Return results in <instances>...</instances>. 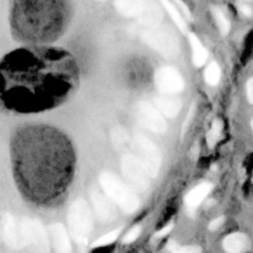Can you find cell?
Listing matches in <instances>:
<instances>
[{"instance_id": "cell-1", "label": "cell", "mask_w": 253, "mask_h": 253, "mask_svg": "<svg viewBox=\"0 0 253 253\" xmlns=\"http://www.w3.org/2000/svg\"><path fill=\"white\" fill-rule=\"evenodd\" d=\"M73 54L56 47H24L0 61V101L21 114L52 110L79 85Z\"/></svg>"}, {"instance_id": "cell-2", "label": "cell", "mask_w": 253, "mask_h": 253, "mask_svg": "<svg viewBox=\"0 0 253 253\" xmlns=\"http://www.w3.org/2000/svg\"><path fill=\"white\" fill-rule=\"evenodd\" d=\"M17 189L36 205H51L68 190L76 170V152L58 128L29 125L15 131L10 143Z\"/></svg>"}, {"instance_id": "cell-3", "label": "cell", "mask_w": 253, "mask_h": 253, "mask_svg": "<svg viewBox=\"0 0 253 253\" xmlns=\"http://www.w3.org/2000/svg\"><path fill=\"white\" fill-rule=\"evenodd\" d=\"M66 24L61 0H17L12 14V30L20 41L47 43L56 40Z\"/></svg>"}, {"instance_id": "cell-4", "label": "cell", "mask_w": 253, "mask_h": 253, "mask_svg": "<svg viewBox=\"0 0 253 253\" xmlns=\"http://www.w3.org/2000/svg\"><path fill=\"white\" fill-rule=\"evenodd\" d=\"M115 7L126 17H136L143 27L160 26L163 20L162 7L155 0H116Z\"/></svg>"}, {"instance_id": "cell-5", "label": "cell", "mask_w": 253, "mask_h": 253, "mask_svg": "<svg viewBox=\"0 0 253 253\" xmlns=\"http://www.w3.org/2000/svg\"><path fill=\"white\" fill-rule=\"evenodd\" d=\"M101 189L104 194L111 200L115 205H118L124 212L131 214L136 211L140 207V200L136 197L135 192L128 185H126L123 180L119 179L116 175L111 173L104 172L99 178Z\"/></svg>"}, {"instance_id": "cell-6", "label": "cell", "mask_w": 253, "mask_h": 253, "mask_svg": "<svg viewBox=\"0 0 253 253\" xmlns=\"http://www.w3.org/2000/svg\"><path fill=\"white\" fill-rule=\"evenodd\" d=\"M126 151H128L126 155L133 156L150 177H157L161 169V153L152 141L142 133H135L128 140Z\"/></svg>"}, {"instance_id": "cell-7", "label": "cell", "mask_w": 253, "mask_h": 253, "mask_svg": "<svg viewBox=\"0 0 253 253\" xmlns=\"http://www.w3.org/2000/svg\"><path fill=\"white\" fill-rule=\"evenodd\" d=\"M68 225L74 241L79 245H85L93 230V212L84 199H77L72 203L68 212Z\"/></svg>"}, {"instance_id": "cell-8", "label": "cell", "mask_w": 253, "mask_h": 253, "mask_svg": "<svg viewBox=\"0 0 253 253\" xmlns=\"http://www.w3.org/2000/svg\"><path fill=\"white\" fill-rule=\"evenodd\" d=\"M141 39L166 58H174L179 53V40L174 32L168 29H162L160 26L143 27Z\"/></svg>"}, {"instance_id": "cell-9", "label": "cell", "mask_w": 253, "mask_h": 253, "mask_svg": "<svg viewBox=\"0 0 253 253\" xmlns=\"http://www.w3.org/2000/svg\"><path fill=\"white\" fill-rule=\"evenodd\" d=\"M21 234L24 246L31 253H48L49 240L48 234L43 225L35 219H26L21 222Z\"/></svg>"}, {"instance_id": "cell-10", "label": "cell", "mask_w": 253, "mask_h": 253, "mask_svg": "<svg viewBox=\"0 0 253 253\" xmlns=\"http://www.w3.org/2000/svg\"><path fill=\"white\" fill-rule=\"evenodd\" d=\"M121 170L132 190L145 192L150 187V175L142 166L131 155H124L121 160Z\"/></svg>"}, {"instance_id": "cell-11", "label": "cell", "mask_w": 253, "mask_h": 253, "mask_svg": "<svg viewBox=\"0 0 253 253\" xmlns=\"http://www.w3.org/2000/svg\"><path fill=\"white\" fill-rule=\"evenodd\" d=\"M136 119L138 124L146 130L155 133H163L167 131V121L160 111L147 101H140L135 108Z\"/></svg>"}, {"instance_id": "cell-12", "label": "cell", "mask_w": 253, "mask_h": 253, "mask_svg": "<svg viewBox=\"0 0 253 253\" xmlns=\"http://www.w3.org/2000/svg\"><path fill=\"white\" fill-rule=\"evenodd\" d=\"M155 83L163 94H177L184 89V79L173 67H161L155 76Z\"/></svg>"}, {"instance_id": "cell-13", "label": "cell", "mask_w": 253, "mask_h": 253, "mask_svg": "<svg viewBox=\"0 0 253 253\" xmlns=\"http://www.w3.org/2000/svg\"><path fill=\"white\" fill-rule=\"evenodd\" d=\"M89 197H90L91 205H93V211L99 221L111 222L116 219L115 204L103 192L93 188L90 189Z\"/></svg>"}, {"instance_id": "cell-14", "label": "cell", "mask_w": 253, "mask_h": 253, "mask_svg": "<svg viewBox=\"0 0 253 253\" xmlns=\"http://www.w3.org/2000/svg\"><path fill=\"white\" fill-rule=\"evenodd\" d=\"M2 236L10 249L20 250L24 246L21 226L17 225V222L10 214H5L2 216Z\"/></svg>"}, {"instance_id": "cell-15", "label": "cell", "mask_w": 253, "mask_h": 253, "mask_svg": "<svg viewBox=\"0 0 253 253\" xmlns=\"http://www.w3.org/2000/svg\"><path fill=\"white\" fill-rule=\"evenodd\" d=\"M49 246L57 253H72V245L66 227L62 224H52L48 227Z\"/></svg>"}, {"instance_id": "cell-16", "label": "cell", "mask_w": 253, "mask_h": 253, "mask_svg": "<svg viewBox=\"0 0 253 253\" xmlns=\"http://www.w3.org/2000/svg\"><path fill=\"white\" fill-rule=\"evenodd\" d=\"M155 108L160 111L163 118H177L178 114L182 110V103L178 99H170L161 96L155 100Z\"/></svg>"}, {"instance_id": "cell-17", "label": "cell", "mask_w": 253, "mask_h": 253, "mask_svg": "<svg viewBox=\"0 0 253 253\" xmlns=\"http://www.w3.org/2000/svg\"><path fill=\"white\" fill-rule=\"evenodd\" d=\"M211 189L212 185L210 183H204V184H199L198 187H195L185 197V204H187V207L192 210L197 209L204 202L205 198L209 195Z\"/></svg>"}, {"instance_id": "cell-18", "label": "cell", "mask_w": 253, "mask_h": 253, "mask_svg": "<svg viewBox=\"0 0 253 253\" xmlns=\"http://www.w3.org/2000/svg\"><path fill=\"white\" fill-rule=\"evenodd\" d=\"M224 250L227 253H242L249 247V239L244 234H231L222 242Z\"/></svg>"}, {"instance_id": "cell-19", "label": "cell", "mask_w": 253, "mask_h": 253, "mask_svg": "<svg viewBox=\"0 0 253 253\" xmlns=\"http://www.w3.org/2000/svg\"><path fill=\"white\" fill-rule=\"evenodd\" d=\"M189 42L190 46H192L193 62H194V64L197 67L204 66L208 58V51L205 49V47L203 46L202 42L199 41V39L194 34L189 35Z\"/></svg>"}, {"instance_id": "cell-20", "label": "cell", "mask_w": 253, "mask_h": 253, "mask_svg": "<svg viewBox=\"0 0 253 253\" xmlns=\"http://www.w3.org/2000/svg\"><path fill=\"white\" fill-rule=\"evenodd\" d=\"M160 1L161 4H162V6L166 9V11H167L168 14H169V16L172 17V20L174 21V24L177 25L178 29L183 32L187 31V24H185L184 17L180 14L179 9L173 4V1H170V0H160Z\"/></svg>"}, {"instance_id": "cell-21", "label": "cell", "mask_w": 253, "mask_h": 253, "mask_svg": "<svg viewBox=\"0 0 253 253\" xmlns=\"http://www.w3.org/2000/svg\"><path fill=\"white\" fill-rule=\"evenodd\" d=\"M220 77H221V69L216 62H212L209 64V67L205 71V81L210 84V85H216L220 82Z\"/></svg>"}, {"instance_id": "cell-22", "label": "cell", "mask_w": 253, "mask_h": 253, "mask_svg": "<svg viewBox=\"0 0 253 253\" xmlns=\"http://www.w3.org/2000/svg\"><path fill=\"white\" fill-rule=\"evenodd\" d=\"M221 133H222L221 120H215L214 123H212L209 133H208V145H209L210 148H212L215 145H216V142L220 140V137H221Z\"/></svg>"}, {"instance_id": "cell-23", "label": "cell", "mask_w": 253, "mask_h": 253, "mask_svg": "<svg viewBox=\"0 0 253 253\" xmlns=\"http://www.w3.org/2000/svg\"><path fill=\"white\" fill-rule=\"evenodd\" d=\"M212 14H214L215 21H216L221 34L226 35L227 32L230 31V22L229 20H227V17L225 16L224 12H222L220 9H217V7H215V9L212 10Z\"/></svg>"}, {"instance_id": "cell-24", "label": "cell", "mask_w": 253, "mask_h": 253, "mask_svg": "<svg viewBox=\"0 0 253 253\" xmlns=\"http://www.w3.org/2000/svg\"><path fill=\"white\" fill-rule=\"evenodd\" d=\"M120 232H121V229H118L103 235V236H100L95 242H94L93 247H103V246H108V245H111L116 239H118Z\"/></svg>"}, {"instance_id": "cell-25", "label": "cell", "mask_w": 253, "mask_h": 253, "mask_svg": "<svg viewBox=\"0 0 253 253\" xmlns=\"http://www.w3.org/2000/svg\"><path fill=\"white\" fill-rule=\"evenodd\" d=\"M170 251L173 253H202V249L198 246H177V245H172L170 246Z\"/></svg>"}, {"instance_id": "cell-26", "label": "cell", "mask_w": 253, "mask_h": 253, "mask_svg": "<svg viewBox=\"0 0 253 253\" xmlns=\"http://www.w3.org/2000/svg\"><path fill=\"white\" fill-rule=\"evenodd\" d=\"M140 234H141L140 226L132 227V229L125 235V237H124V244H131V242H133L138 236H140Z\"/></svg>"}, {"instance_id": "cell-27", "label": "cell", "mask_w": 253, "mask_h": 253, "mask_svg": "<svg viewBox=\"0 0 253 253\" xmlns=\"http://www.w3.org/2000/svg\"><path fill=\"white\" fill-rule=\"evenodd\" d=\"M173 1H174L173 4H174L175 6H177L178 9H179L180 11L184 14V16L188 17V19H190V11H189V9H188L187 5H185L182 0H173Z\"/></svg>"}, {"instance_id": "cell-28", "label": "cell", "mask_w": 253, "mask_h": 253, "mask_svg": "<svg viewBox=\"0 0 253 253\" xmlns=\"http://www.w3.org/2000/svg\"><path fill=\"white\" fill-rule=\"evenodd\" d=\"M172 229H173V225L172 224H168L167 226H165L162 230H160V231H158L157 234H156V237H157V239H161V237L166 236V235H168L170 231H172Z\"/></svg>"}, {"instance_id": "cell-29", "label": "cell", "mask_w": 253, "mask_h": 253, "mask_svg": "<svg viewBox=\"0 0 253 253\" xmlns=\"http://www.w3.org/2000/svg\"><path fill=\"white\" fill-rule=\"evenodd\" d=\"M222 222H224V217H222V216L217 217V219H215L214 221H212L211 224L209 225V229L211 230V231H212V230H217L220 226H221Z\"/></svg>"}, {"instance_id": "cell-30", "label": "cell", "mask_w": 253, "mask_h": 253, "mask_svg": "<svg viewBox=\"0 0 253 253\" xmlns=\"http://www.w3.org/2000/svg\"><path fill=\"white\" fill-rule=\"evenodd\" d=\"M247 98H249L250 103H253V81L250 79L247 82Z\"/></svg>"}, {"instance_id": "cell-31", "label": "cell", "mask_w": 253, "mask_h": 253, "mask_svg": "<svg viewBox=\"0 0 253 253\" xmlns=\"http://www.w3.org/2000/svg\"><path fill=\"white\" fill-rule=\"evenodd\" d=\"M240 10H241L245 15H247V16H250V15H251V9H250V7L242 6L241 5V6H240Z\"/></svg>"}]
</instances>
